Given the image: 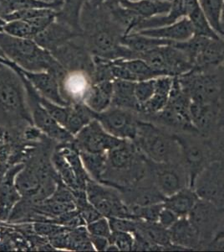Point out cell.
I'll return each mask as SVG.
<instances>
[{
  "mask_svg": "<svg viewBox=\"0 0 224 252\" xmlns=\"http://www.w3.org/2000/svg\"><path fill=\"white\" fill-rule=\"evenodd\" d=\"M173 83V77L170 76L155 78V92L147 103L140 107L138 115H153L164 109L168 103Z\"/></svg>",
  "mask_w": 224,
  "mask_h": 252,
  "instance_id": "7402d4cb",
  "label": "cell"
},
{
  "mask_svg": "<svg viewBox=\"0 0 224 252\" xmlns=\"http://www.w3.org/2000/svg\"><path fill=\"white\" fill-rule=\"evenodd\" d=\"M207 140L213 152V160H220L224 162V130L219 129Z\"/></svg>",
  "mask_w": 224,
  "mask_h": 252,
  "instance_id": "7bdbcfd3",
  "label": "cell"
},
{
  "mask_svg": "<svg viewBox=\"0 0 224 252\" xmlns=\"http://www.w3.org/2000/svg\"><path fill=\"white\" fill-rule=\"evenodd\" d=\"M136 33H139L150 37L169 40L174 43L188 40L194 34L193 26L187 17L182 18L169 26H162L154 29L143 30Z\"/></svg>",
  "mask_w": 224,
  "mask_h": 252,
  "instance_id": "ffe728a7",
  "label": "cell"
},
{
  "mask_svg": "<svg viewBox=\"0 0 224 252\" xmlns=\"http://www.w3.org/2000/svg\"><path fill=\"white\" fill-rule=\"evenodd\" d=\"M82 35L66 24L54 20L50 26L33 39L36 43L48 52H52L70 40Z\"/></svg>",
  "mask_w": 224,
  "mask_h": 252,
  "instance_id": "e0dca14e",
  "label": "cell"
},
{
  "mask_svg": "<svg viewBox=\"0 0 224 252\" xmlns=\"http://www.w3.org/2000/svg\"><path fill=\"white\" fill-rule=\"evenodd\" d=\"M179 217L175 213L173 212L171 209L163 207V209L161 210L158 217V222L162 226L165 227L166 229H169L170 227L173 226L174 223H176Z\"/></svg>",
  "mask_w": 224,
  "mask_h": 252,
  "instance_id": "bcb514c9",
  "label": "cell"
},
{
  "mask_svg": "<svg viewBox=\"0 0 224 252\" xmlns=\"http://www.w3.org/2000/svg\"><path fill=\"white\" fill-rule=\"evenodd\" d=\"M199 200V197L195 190L191 187H186L166 197L163 205L175 213L179 218H182L188 216Z\"/></svg>",
  "mask_w": 224,
  "mask_h": 252,
  "instance_id": "603a6c76",
  "label": "cell"
},
{
  "mask_svg": "<svg viewBox=\"0 0 224 252\" xmlns=\"http://www.w3.org/2000/svg\"><path fill=\"white\" fill-rule=\"evenodd\" d=\"M135 84L136 82L115 79L111 106L139 113V103L135 96Z\"/></svg>",
  "mask_w": 224,
  "mask_h": 252,
  "instance_id": "484cf974",
  "label": "cell"
},
{
  "mask_svg": "<svg viewBox=\"0 0 224 252\" xmlns=\"http://www.w3.org/2000/svg\"><path fill=\"white\" fill-rule=\"evenodd\" d=\"M134 244L132 251L135 252H159L162 251L161 247L156 246L148 241L146 238L139 235L138 233H134Z\"/></svg>",
  "mask_w": 224,
  "mask_h": 252,
  "instance_id": "f6af8a7d",
  "label": "cell"
},
{
  "mask_svg": "<svg viewBox=\"0 0 224 252\" xmlns=\"http://www.w3.org/2000/svg\"><path fill=\"white\" fill-rule=\"evenodd\" d=\"M217 72L219 75V82H220V89H221L220 100H221L224 98V62L220 66L217 67Z\"/></svg>",
  "mask_w": 224,
  "mask_h": 252,
  "instance_id": "f907efd6",
  "label": "cell"
},
{
  "mask_svg": "<svg viewBox=\"0 0 224 252\" xmlns=\"http://www.w3.org/2000/svg\"><path fill=\"white\" fill-rule=\"evenodd\" d=\"M121 1H124V0H88L87 2L94 4V5H100L101 3H108V2H121ZM127 1H134V0H127Z\"/></svg>",
  "mask_w": 224,
  "mask_h": 252,
  "instance_id": "11a10c76",
  "label": "cell"
},
{
  "mask_svg": "<svg viewBox=\"0 0 224 252\" xmlns=\"http://www.w3.org/2000/svg\"><path fill=\"white\" fill-rule=\"evenodd\" d=\"M53 161H54V166L58 170V172H60V177L62 178L63 181L71 189H75L76 191L77 190H81V189L79 188L74 171L60 150L56 153H54Z\"/></svg>",
  "mask_w": 224,
  "mask_h": 252,
  "instance_id": "8d00e7d4",
  "label": "cell"
},
{
  "mask_svg": "<svg viewBox=\"0 0 224 252\" xmlns=\"http://www.w3.org/2000/svg\"><path fill=\"white\" fill-rule=\"evenodd\" d=\"M220 238H224V221L222 222L221 225L219 227L218 232L216 234L214 240H216V239H220Z\"/></svg>",
  "mask_w": 224,
  "mask_h": 252,
  "instance_id": "9f6ffc18",
  "label": "cell"
},
{
  "mask_svg": "<svg viewBox=\"0 0 224 252\" xmlns=\"http://www.w3.org/2000/svg\"><path fill=\"white\" fill-rule=\"evenodd\" d=\"M92 114L94 119L99 121L109 134L121 140H135L139 122L138 113L111 106L101 113L92 112Z\"/></svg>",
  "mask_w": 224,
  "mask_h": 252,
  "instance_id": "9c48e42d",
  "label": "cell"
},
{
  "mask_svg": "<svg viewBox=\"0 0 224 252\" xmlns=\"http://www.w3.org/2000/svg\"><path fill=\"white\" fill-rule=\"evenodd\" d=\"M188 19L190 20L193 29V35L202 36V37L210 38V39H218L221 36L219 35L213 26H211L209 21L201 10L200 6H197L190 15H188Z\"/></svg>",
  "mask_w": 224,
  "mask_h": 252,
  "instance_id": "d6a6232c",
  "label": "cell"
},
{
  "mask_svg": "<svg viewBox=\"0 0 224 252\" xmlns=\"http://www.w3.org/2000/svg\"><path fill=\"white\" fill-rule=\"evenodd\" d=\"M85 192L89 202L104 217L135 219L119 191L113 187L91 179L86 183Z\"/></svg>",
  "mask_w": 224,
  "mask_h": 252,
  "instance_id": "8992f818",
  "label": "cell"
},
{
  "mask_svg": "<svg viewBox=\"0 0 224 252\" xmlns=\"http://www.w3.org/2000/svg\"><path fill=\"white\" fill-rule=\"evenodd\" d=\"M163 1H168V2H172L173 0H163Z\"/></svg>",
  "mask_w": 224,
  "mask_h": 252,
  "instance_id": "91938a15",
  "label": "cell"
},
{
  "mask_svg": "<svg viewBox=\"0 0 224 252\" xmlns=\"http://www.w3.org/2000/svg\"><path fill=\"white\" fill-rule=\"evenodd\" d=\"M3 32L14 37L34 39L36 35L30 22L27 20H14L6 21Z\"/></svg>",
  "mask_w": 224,
  "mask_h": 252,
  "instance_id": "d590c367",
  "label": "cell"
},
{
  "mask_svg": "<svg viewBox=\"0 0 224 252\" xmlns=\"http://www.w3.org/2000/svg\"><path fill=\"white\" fill-rule=\"evenodd\" d=\"M190 119L193 127L203 138L211 137L219 130V104L192 102Z\"/></svg>",
  "mask_w": 224,
  "mask_h": 252,
  "instance_id": "2e32d148",
  "label": "cell"
},
{
  "mask_svg": "<svg viewBox=\"0 0 224 252\" xmlns=\"http://www.w3.org/2000/svg\"><path fill=\"white\" fill-rule=\"evenodd\" d=\"M9 147L8 146H0V161H4L9 157Z\"/></svg>",
  "mask_w": 224,
  "mask_h": 252,
  "instance_id": "db71d44e",
  "label": "cell"
},
{
  "mask_svg": "<svg viewBox=\"0 0 224 252\" xmlns=\"http://www.w3.org/2000/svg\"><path fill=\"white\" fill-rule=\"evenodd\" d=\"M34 229L38 235H47V236H51V235L60 232L63 229H60V227L52 224V223H46V222H39V223H34Z\"/></svg>",
  "mask_w": 224,
  "mask_h": 252,
  "instance_id": "7dc6e473",
  "label": "cell"
},
{
  "mask_svg": "<svg viewBox=\"0 0 224 252\" xmlns=\"http://www.w3.org/2000/svg\"><path fill=\"white\" fill-rule=\"evenodd\" d=\"M40 129H38L37 127H33V128H29L25 131V135L28 139H35V138L39 137L40 135Z\"/></svg>",
  "mask_w": 224,
  "mask_h": 252,
  "instance_id": "f5cc1de1",
  "label": "cell"
},
{
  "mask_svg": "<svg viewBox=\"0 0 224 252\" xmlns=\"http://www.w3.org/2000/svg\"><path fill=\"white\" fill-rule=\"evenodd\" d=\"M25 94V85L17 72L0 63V110L31 122V115L26 106Z\"/></svg>",
  "mask_w": 224,
  "mask_h": 252,
  "instance_id": "5b68a950",
  "label": "cell"
},
{
  "mask_svg": "<svg viewBox=\"0 0 224 252\" xmlns=\"http://www.w3.org/2000/svg\"><path fill=\"white\" fill-rule=\"evenodd\" d=\"M148 165L150 180L165 198L190 187L188 174L181 161L154 162L148 159Z\"/></svg>",
  "mask_w": 224,
  "mask_h": 252,
  "instance_id": "52a82bcc",
  "label": "cell"
},
{
  "mask_svg": "<svg viewBox=\"0 0 224 252\" xmlns=\"http://www.w3.org/2000/svg\"><path fill=\"white\" fill-rule=\"evenodd\" d=\"M15 187L21 197L34 198L41 189L40 179L32 170L24 167L15 178Z\"/></svg>",
  "mask_w": 224,
  "mask_h": 252,
  "instance_id": "1f68e13d",
  "label": "cell"
},
{
  "mask_svg": "<svg viewBox=\"0 0 224 252\" xmlns=\"http://www.w3.org/2000/svg\"><path fill=\"white\" fill-rule=\"evenodd\" d=\"M109 223L112 231H121V232H136L137 228V220L128 218H109Z\"/></svg>",
  "mask_w": 224,
  "mask_h": 252,
  "instance_id": "ee69618b",
  "label": "cell"
},
{
  "mask_svg": "<svg viewBox=\"0 0 224 252\" xmlns=\"http://www.w3.org/2000/svg\"><path fill=\"white\" fill-rule=\"evenodd\" d=\"M50 53L67 72H85L91 80L94 58L82 35L72 39Z\"/></svg>",
  "mask_w": 224,
  "mask_h": 252,
  "instance_id": "8fae6325",
  "label": "cell"
},
{
  "mask_svg": "<svg viewBox=\"0 0 224 252\" xmlns=\"http://www.w3.org/2000/svg\"><path fill=\"white\" fill-rule=\"evenodd\" d=\"M0 57H4V55H3V52H2V51L0 50ZM5 58V57H4Z\"/></svg>",
  "mask_w": 224,
  "mask_h": 252,
  "instance_id": "680465c9",
  "label": "cell"
},
{
  "mask_svg": "<svg viewBox=\"0 0 224 252\" xmlns=\"http://www.w3.org/2000/svg\"><path fill=\"white\" fill-rule=\"evenodd\" d=\"M93 120V114L91 109L85 103H77L74 106H71V111L65 128L71 135L75 136L85 126L91 123Z\"/></svg>",
  "mask_w": 224,
  "mask_h": 252,
  "instance_id": "4dcf8cb0",
  "label": "cell"
},
{
  "mask_svg": "<svg viewBox=\"0 0 224 252\" xmlns=\"http://www.w3.org/2000/svg\"><path fill=\"white\" fill-rule=\"evenodd\" d=\"M199 198L224 209V162L213 160L197 177L193 184Z\"/></svg>",
  "mask_w": 224,
  "mask_h": 252,
  "instance_id": "30bf717a",
  "label": "cell"
},
{
  "mask_svg": "<svg viewBox=\"0 0 224 252\" xmlns=\"http://www.w3.org/2000/svg\"><path fill=\"white\" fill-rule=\"evenodd\" d=\"M17 73L25 85L28 103L31 107L32 121L35 127H37L40 131L44 132L46 135L57 141L66 142L74 140V135H71L64 126L58 123L39 103L37 92L34 89V87L32 86L30 83L20 72Z\"/></svg>",
  "mask_w": 224,
  "mask_h": 252,
  "instance_id": "7c38bea8",
  "label": "cell"
},
{
  "mask_svg": "<svg viewBox=\"0 0 224 252\" xmlns=\"http://www.w3.org/2000/svg\"><path fill=\"white\" fill-rule=\"evenodd\" d=\"M167 74L176 78L192 71L195 66L189 57L174 44L164 46Z\"/></svg>",
  "mask_w": 224,
  "mask_h": 252,
  "instance_id": "d4e9b609",
  "label": "cell"
},
{
  "mask_svg": "<svg viewBox=\"0 0 224 252\" xmlns=\"http://www.w3.org/2000/svg\"><path fill=\"white\" fill-rule=\"evenodd\" d=\"M118 191L129 207L161 204L165 199L164 195L156 189L150 178L133 186L121 188Z\"/></svg>",
  "mask_w": 224,
  "mask_h": 252,
  "instance_id": "9a60e30c",
  "label": "cell"
},
{
  "mask_svg": "<svg viewBox=\"0 0 224 252\" xmlns=\"http://www.w3.org/2000/svg\"><path fill=\"white\" fill-rule=\"evenodd\" d=\"M123 141L105 131L96 119L75 136V141L79 151L91 153H107L119 146Z\"/></svg>",
  "mask_w": 224,
  "mask_h": 252,
  "instance_id": "5bb4252c",
  "label": "cell"
},
{
  "mask_svg": "<svg viewBox=\"0 0 224 252\" xmlns=\"http://www.w3.org/2000/svg\"><path fill=\"white\" fill-rule=\"evenodd\" d=\"M0 63L10 68L16 69L30 83L36 92L53 103L61 106H70L71 103L63 96L60 83L54 75L49 72H31L20 68L15 63L4 57H0Z\"/></svg>",
  "mask_w": 224,
  "mask_h": 252,
  "instance_id": "4fadbf2b",
  "label": "cell"
},
{
  "mask_svg": "<svg viewBox=\"0 0 224 252\" xmlns=\"http://www.w3.org/2000/svg\"><path fill=\"white\" fill-rule=\"evenodd\" d=\"M121 44L135 52L139 58L140 56L143 53H146L160 46H169L174 44V42L158 39V38L150 37L139 33H131V34L124 35L122 38Z\"/></svg>",
  "mask_w": 224,
  "mask_h": 252,
  "instance_id": "83f0119b",
  "label": "cell"
},
{
  "mask_svg": "<svg viewBox=\"0 0 224 252\" xmlns=\"http://www.w3.org/2000/svg\"><path fill=\"white\" fill-rule=\"evenodd\" d=\"M83 166L91 179L102 184L107 169V153H91L79 151Z\"/></svg>",
  "mask_w": 224,
  "mask_h": 252,
  "instance_id": "f546056e",
  "label": "cell"
},
{
  "mask_svg": "<svg viewBox=\"0 0 224 252\" xmlns=\"http://www.w3.org/2000/svg\"><path fill=\"white\" fill-rule=\"evenodd\" d=\"M5 22V20H3V18L0 16V32H3V27Z\"/></svg>",
  "mask_w": 224,
  "mask_h": 252,
  "instance_id": "6f0895ef",
  "label": "cell"
},
{
  "mask_svg": "<svg viewBox=\"0 0 224 252\" xmlns=\"http://www.w3.org/2000/svg\"><path fill=\"white\" fill-rule=\"evenodd\" d=\"M91 244L93 246L94 249L97 252H106L108 246L110 245L109 238L99 235H90Z\"/></svg>",
  "mask_w": 224,
  "mask_h": 252,
  "instance_id": "c3c4849f",
  "label": "cell"
},
{
  "mask_svg": "<svg viewBox=\"0 0 224 252\" xmlns=\"http://www.w3.org/2000/svg\"><path fill=\"white\" fill-rule=\"evenodd\" d=\"M86 229L90 235H99V236H104L106 238L110 237L112 233L109 220L104 216L91 223H87Z\"/></svg>",
  "mask_w": 224,
  "mask_h": 252,
  "instance_id": "b9f144b4",
  "label": "cell"
},
{
  "mask_svg": "<svg viewBox=\"0 0 224 252\" xmlns=\"http://www.w3.org/2000/svg\"><path fill=\"white\" fill-rule=\"evenodd\" d=\"M23 164H19L6 172L0 184V220H7L21 196L15 187V178L23 169Z\"/></svg>",
  "mask_w": 224,
  "mask_h": 252,
  "instance_id": "d6986e66",
  "label": "cell"
},
{
  "mask_svg": "<svg viewBox=\"0 0 224 252\" xmlns=\"http://www.w3.org/2000/svg\"><path fill=\"white\" fill-rule=\"evenodd\" d=\"M168 232L171 243L181 251H202L199 233L187 217L179 218Z\"/></svg>",
  "mask_w": 224,
  "mask_h": 252,
  "instance_id": "ac0fdd59",
  "label": "cell"
},
{
  "mask_svg": "<svg viewBox=\"0 0 224 252\" xmlns=\"http://www.w3.org/2000/svg\"><path fill=\"white\" fill-rule=\"evenodd\" d=\"M164 46H160L151 51L143 53L139 58L145 61L148 66L157 73L159 76H168L167 63L165 57Z\"/></svg>",
  "mask_w": 224,
  "mask_h": 252,
  "instance_id": "74e56055",
  "label": "cell"
},
{
  "mask_svg": "<svg viewBox=\"0 0 224 252\" xmlns=\"http://www.w3.org/2000/svg\"><path fill=\"white\" fill-rule=\"evenodd\" d=\"M119 62L123 66L129 69L138 81L147 80L151 78L161 77L155 71L148 66V63L142 58H133L128 60H116Z\"/></svg>",
  "mask_w": 224,
  "mask_h": 252,
  "instance_id": "e575fe53",
  "label": "cell"
},
{
  "mask_svg": "<svg viewBox=\"0 0 224 252\" xmlns=\"http://www.w3.org/2000/svg\"><path fill=\"white\" fill-rule=\"evenodd\" d=\"M110 243L117 246L121 252H132L134 235L132 233L112 231L109 237Z\"/></svg>",
  "mask_w": 224,
  "mask_h": 252,
  "instance_id": "60d3db41",
  "label": "cell"
},
{
  "mask_svg": "<svg viewBox=\"0 0 224 252\" xmlns=\"http://www.w3.org/2000/svg\"><path fill=\"white\" fill-rule=\"evenodd\" d=\"M205 251H211V252H224V238L216 239L213 240Z\"/></svg>",
  "mask_w": 224,
  "mask_h": 252,
  "instance_id": "681fc988",
  "label": "cell"
},
{
  "mask_svg": "<svg viewBox=\"0 0 224 252\" xmlns=\"http://www.w3.org/2000/svg\"><path fill=\"white\" fill-rule=\"evenodd\" d=\"M113 81L91 83L86 90L83 102L94 113H101L111 106Z\"/></svg>",
  "mask_w": 224,
  "mask_h": 252,
  "instance_id": "44dd1931",
  "label": "cell"
},
{
  "mask_svg": "<svg viewBox=\"0 0 224 252\" xmlns=\"http://www.w3.org/2000/svg\"><path fill=\"white\" fill-rule=\"evenodd\" d=\"M119 3L123 7L131 9L143 20L166 15L170 10L172 5V2L163 0H124Z\"/></svg>",
  "mask_w": 224,
  "mask_h": 252,
  "instance_id": "cb8c5ba5",
  "label": "cell"
},
{
  "mask_svg": "<svg viewBox=\"0 0 224 252\" xmlns=\"http://www.w3.org/2000/svg\"><path fill=\"white\" fill-rule=\"evenodd\" d=\"M176 78L192 102L219 104L221 89L217 68L194 67L190 72Z\"/></svg>",
  "mask_w": 224,
  "mask_h": 252,
  "instance_id": "277c9868",
  "label": "cell"
},
{
  "mask_svg": "<svg viewBox=\"0 0 224 252\" xmlns=\"http://www.w3.org/2000/svg\"><path fill=\"white\" fill-rule=\"evenodd\" d=\"M155 92V78L138 81L135 84V96L140 107L147 103Z\"/></svg>",
  "mask_w": 224,
  "mask_h": 252,
  "instance_id": "ab89813d",
  "label": "cell"
},
{
  "mask_svg": "<svg viewBox=\"0 0 224 252\" xmlns=\"http://www.w3.org/2000/svg\"><path fill=\"white\" fill-rule=\"evenodd\" d=\"M163 203L161 204H150L147 206L129 207L131 214L136 220H140L156 222L158 221L159 215L163 209Z\"/></svg>",
  "mask_w": 224,
  "mask_h": 252,
  "instance_id": "f35d334b",
  "label": "cell"
},
{
  "mask_svg": "<svg viewBox=\"0 0 224 252\" xmlns=\"http://www.w3.org/2000/svg\"><path fill=\"white\" fill-rule=\"evenodd\" d=\"M1 239H2V236H1V234H0V242H1Z\"/></svg>",
  "mask_w": 224,
  "mask_h": 252,
  "instance_id": "94428289",
  "label": "cell"
},
{
  "mask_svg": "<svg viewBox=\"0 0 224 252\" xmlns=\"http://www.w3.org/2000/svg\"><path fill=\"white\" fill-rule=\"evenodd\" d=\"M201 239L202 251L214 240L224 220V209L209 201L199 198L187 216Z\"/></svg>",
  "mask_w": 224,
  "mask_h": 252,
  "instance_id": "ba28073f",
  "label": "cell"
},
{
  "mask_svg": "<svg viewBox=\"0 0 224 252\" xmlns=\"http://www.w3.org/2000/svg\"><path fill=\"white\" fill-rule=\"evenodd\" d=\"M0 50L6 58L24 70L50 72L57 79L66 73L53 55L32 39L14 37L0 32Z\"/></svg>",
  "mask_w": 224,
  "mask_h": 252,
  "instance_id": "6da1fadb",
  "label": "cell"
},
{
  "mask_svg": "<svg viewBox=\"0 0 224 252\" xmlns=\"http://www.w3.org/2000/svg\"><path fill=\"white\" fill-rule=\"evenodd\" d=\"M180 146L181 162L189 178L193 188L197 177L213 160V152L206 138L198 133L181 132L173 134Z\"/></svg>",
  "mask_w": 224,
  "mask_h": 252,
  "instance_id": "3957f363",
  "label": "cell"
},
{
  "mask_svg": "<svg viewBox=\"0 0 224 252\" xmlns=\"http://www.w3.org/2000/svg\"><path fill=\"white\" fill-rule=\"evenodd\" d=\"M146 238L151 243L158 246L162 251H168L172 246L168 229L156 222L137 220L136 232Z\"/></svg>",
  "mask_w": 224,
  "mask_h": 252,
  "instance_id": "4316f807",
  "label": "cell"
},
{
  "mask_svg": "<svg viewBox=\"0 0 224 252\" xmlns=\"http://www.w3.org/2000/svg\"><path fill=\"white\" fill-rule=\"evenodd\" d=\"M219 129L224 130V98L219 103Z\"/></svg>",
  "mask_w": 224,
  "mask_h": 252,
  "instance_id": "816d5d0a",
  "label": "cell"
},
{
  "mask_svg": "<svg viewBox=\"0 0 224 252\" xmlns=\"http://www.w3.org/2000/svg\"><path fill=\"white\" fill-rule=\"evenodd\" d=\"M199 6L217 33L224 38V33L220 26V15L224 0H199Z\"/></svg>",
  "mask_w": 224,
  "mask_h": 252,
  "instance_id": "836d02e7",
  "label": "cell"
},
{
  "mask_svg": "<svg viewBox=\"0 0 224 252\" xmlns=\"http://www.w3.org/2000/svg\"><path fill=\"white\" fill-rule=\"evenodd\" d=\"M88 0H63L62 7L57 11L55 20L66 24L75 32L83 34L80 16L83 7Z\"/></svg>",
  "mask_w": 224,
  "mask_h": 252,
  "instance_id": "f1b7e54d",
  "label": "cell"
},
{
  "mask_svg": "<svg viewBox=\"0 0 224 252\" xmlns=\"http://www.w3.org/2000/svg\"><path fill=\"white\" fill-rule=\"evenodd\" d=\"M138 149L148 160L154 162L181 161V152L173 133L139 118L134 140Z\"/></svg>",
  "mask_w": 224,
  "mask_h": 252,
  "instance_id": "7a4b0ae2",
  "label": "cell"
}]
</instances>
